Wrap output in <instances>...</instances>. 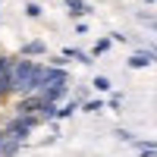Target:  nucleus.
I'll use <instances>...</instances> for the list:
<instances>
[{
	"label": "nucleus",
	"mask_w": 157,
	"mask_h": 157,
	"mask_svg": "<svg viewBox=\"0 0 157 157\" xmlns=\"http://www.w3.org/2000/svg\"><path fill=\"white\" fill-rule=\"evenodd\" d=\"M116 138H123V141H132V132H126V129H120V132H116Z\"/></svg>",
	"instance_id": "obj_14"
},
{
	"label": "nucleus",
	"mask_w": 157,
	"mask_h": 157,
	"mask_svg": "<svg viewBox=\"0 0 157 157\" xmlns=\"http://www.w3.org/2000/svg\"><path fill=\"white\" fill-rule=\"evenodd\" d=\"M47 66H57V69H63V66H66V57H50V63H47Z\"/></svg>",
	"instance_id": "obj_13"
},
{
	"label": "nucleus",
	"mask_w": 157,
	"mask_h": 157,
	"mask_svg": "<svg viewBox=\"0 0 157 157\" xmlns=\"http://www.w3.org/2000/svg\"><path fill=\"white\" fill-rule=\"evenodd\" d=\"M148 63H154L151 50H138V54L129 57V66H132V69H141V66H148Z\"/></svg>",
	"instance_id": "obj_4"
},
{
	"label": "nucleus",
	"mask_w": 157,
	"mask_h": 157,
	"mask_svg": "<svg viewBox=\"0 0 157 157\" xmlns=\"http://www.w3.org/2000/svg\"><path fill=\"white\" fill-rule=\"evenodd\" d=\"M38 123H44L41 116H19V113H16V116H13V120H10L3 129L10 132V138H16V141H25V138L32 135V129H35Z\"/></svg>",
	"instance_id": "obj_2"
},
{
	"label": "nucleus",
	"mask_w": 157,
	"mask_h": 157,
	"mask_svg": "<svg viewBox=\"0 0 157 157\" xmlns=\"http://www.w3.org/2000/svg\"><path fill=\"white\" fill-rule=\"evenodd\" d=\"M6 141H10V132H6V129H0V148H3Z\"/></svg>",
	"instance_id": "obj_15"
},
{
	"label": "nucleus",
	"mask_w": 157,
	"mask_h": 157,
	"mask_svg": "<svg viewBox=\"0 0 157 157\" xmlns=\"http://www.w3.org/2000/svg\"><path fill=\"white\" fill-rule=\"evenodd\" d=\"M44 50H47V47H44V41H29V44L22 47V57H41Z\"/></svg>",
	"instance_id": "obj_6"
},
{
	"label": "nucleus",
	"mask_w": 157,
	"mask_h": 157,
	"mask_svg": "<svg viewBox=\"0 0 157 157\" xmlns=\"http://www.w3.org/2000/svg\"><path fill=\"white\" fill-rule=\"evenodd\" d=\"M104 110V101H88L85 104V113H101Z\"/></svg>",
	"instance_id": "obj_11"
},
{
	"label": "nucleus",
	"mask_w": 157,
	"mask_h": 157,
	"mask_svg": "<svg viewBox=\"0 0 157 157\" xmlns=\"http://www.w3.org/2000/svg\"><path fill=\"white\" fill-rule=\"evenodd\" d=\"M38 94L44 98V104H54V107H57V104L66 98V85H50V88H44V91H38Z\"/></svg>",
	"instance_id": "obj_3"
},
{
	"label": "nucleus",
	"mask_w": 157,
	"mask_h": 157,
	"mask_svg": "<svg viewBox=\"0 0 157 157\" xmlns=\"http://www.w3.org/2000/svg\"><path fill=\"white\" fill-rule=\"evenodd\" d=\"M63 57H69V60H78V63H91V57L85 54V50H75V47H69Z\"/></svg>",
	"instance_id": "obj_8"
},
{
	"label": "nucleus",
	"mask_w": 157,
	"mask_h": 157,
	"mask_svg": "<svg viewBox=\"0 0 157 157\" xmlns=\"http://www.w3.org/2000/svg\"><path fill=\"white\" fill-rule=\"evenodd\" d=\"M25 13H29L32 19H38V16H41V6H38V3H29V6H25Z\"/></svg>",
	"instance_id": "obj_12"
},
{
	"label": "nucleus",
	"mask_w": 157,
	"mask_h": 157,
	"mask_svg": "<svg viewBox=\"0 0 157 157\" xmlns=\"http://www.w3.org/2000/svg\"><path fill=\"white\" fill-rule=\"evenodd\" d=\"M141 157H157V148H148V151H138Z\"/></svg>",
	"instance_id": "obj_16"
},
{
	"label": "nucleus",
	"mask_w": 157,
	"mask_h": 157,
	"mask_svg": "<svg viewBox=\"0 0 157 157\" xmlns=\"http://www.w3.org/2000/svg\"><path fill=\"white\" fill-rule=\"evenodd\" d=\"M145 3H154V0H145Z\"/></svg>",
	"instance_id": "obj_17"
},
{
	"label": "nucleus",
	"mask_w": 157,
	"mask_h": 157,
	"mask_svg": "<svg viewBox=\"0 0 157 157\" xmlns=\"http://www.w3.org/2000/svg\"><path fill=\"white\" fill-rule=\"evenodd\" d=\"M44 69L47 66H41V63H35L29 57H19L16 66H13V91L22 94V98L25 94H38L41 85H44Z\"/></svg>",
	"instance_id": "obj_1"
},
{
	"label": "nucleus",
	"mask_w": 157,
	"mask_h": 157,
	"mask_svg": "<svg viewBox=\"0 0 157 157\" xmlns=\"http://www.w3.org/2000/svg\"><path fill=\"white\" fill-rule=\"evenodd\" d=\"M66 10H69V16H88V13H91V6L85 3V0H69V3H66Z\"/></svg>",
	"instance_id": "obj_5"
},
{
	"label": "nucleus",
	"mask_w": 157,
	"mask_h": 157,
	"mask_svg": "<svg viewBox=\"0 0 157 157\" xmlns=\"http://www.w3.org/2000/svg\"><path fill=\"white\" fill-rule=\"evenodd\" d=\"M75 110H78V104H75V101H69V104H63V107L57 110V120H66V116H72Z\"/></svg>",
	"instance_id": "obj_7"
},
{
	"label": "nucleus",
	"mask_w": 157,
	"mask_h": 157,
	"mask_svg": "<svg viewBox=\"0 0 157 157\" xmlns=\"http://www.w3.org/2000/svg\"><path fill=\"white\" fill-rule=\"evenodd\" d=\"M94 88H98V91H110V78H107V75H98V78H94Z\"/></svg>",
	"instance_id": "obj_10"
},
{
	"label": "nucleus",
	"mask_w": 157,
	"mask_h": 157,
	"mask_svg": "<svg viewBox=\"0 0 157 157\" xmlns=\"http://www.w3.org/2000/svg\"><path fill=\"white\" fill-rule=\"evenodd\" d=\"M110 44H113V38H101V41L94 44V50H91V54H94V57H98V54H107Z\"/></svg>",
	"instance_id": "obj_9"
}]
</instances>
